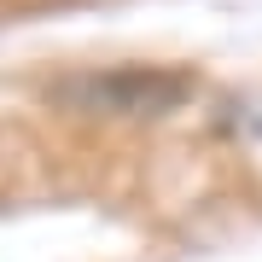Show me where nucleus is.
I'll use <instances>...</instances> for the list:
<instances>
[{
    "instance_id": "nucleus-1",
    "label": "nucleus",
    "mask_w": 262,
    "mask_h": 262,
    "mask_svg": "<svg viewBox=\"0 0 262 262\" xmlns=\"http://www.w3.org/2000/svg\"><path fill=\"white\" fill-rule=\"evenodd\" d=\"M192 94V76L158 70V64H117V70H88L53 88L58 105L82 117H169Z\"/></svg>"
}]
</instances>
